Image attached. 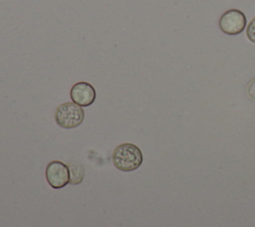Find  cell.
Returning <instances> with one entry per match:
<instances>
[{
	"instance_id": "277c9868",
	"label": "cell",
	"mask_w": 255,
	"mask_h": 227,
	"mask_svg": "<svg viewBox=\"0 0 255 227\" xmlns=\"http://www.w3.org/2000/svg\"><path fill=\"white\" fill-rule=\"evenodd\" d=\"M46 179L54 189H60L70 183V171L67 164L62 161L54 160L46 167Z\"/></svg>"
},
{
	"instance_id": "6da1fadb",
	"label": "cell",
	"mask_w": 255,
	"mask_h": 227,
	"mask_svg": "<svg viewBox=\"0 0 255 227\" xmlns=\"http://www.w3.org/2000/svg\"><path fill=\"white\" fill-rule=\"evenodd\" d=\"M113 163L121 171H132L142 163V153L138 146L132 143L118 145L113 151Z\"/></svg>"
},
{
	"instance_id": "52a82bcc",
	"label": "cell",
	"mask_w": 255,
	"mask_h": 227,
	"mask_svg": "<svg viewBox=\"0 0 255 227\" xmlns=\"http://www.w3.org/2000/svg\"><path fill=\"white\" fill-rule=\"evenodd\" d=\"M245 93H246V96L247 98L252 101V102H255V78L252 79L246 86V89H245Z\"/></svg>"
},
{
	"instance_id": "7a4b0ae2",
	"label": "cell",
	"mask_w": 255,
	"mask_h": 227,
	"mask_svg": "<svg viewBox=\"0 0 255 227\" xmlns=\"http://www.w3.org/2000/svg\"><path fill=\"white\" fill-rule=\"evenodd\" d=\"M85 117L83 108L73 102L60 105L55 112V120L63 128H74L79 126Z\"/></svg>"
},
{
	"instance_id": "8992f818",
	"label": "cell",
	"mask_w": 255,
	"mask_h": 227,
	"mask_svg": "<svg viewBox=\"0 0 255 227\" xmlns=\"http://www.w3.org/2000/svg\"><path fill=\"white\" fill-rule=\"evenodd\" d=\"M70 171V183L71 184H79L83 181L85 176V169L79 162H70L68 164Z\"/></svg>"
},
{
	"instance_id": "5b68a950",
	"label": "cell",
	"mask_w": 255,
	"mask_h": 227,
	"mask_svg": "<svg viewBox=\"0 0 255 227\" xmlns=\"http://www.w3.org/2000/svg\"><path fill=\"white\" fill-rule=\"evenodd\" d=\"M70 97L73 103L81 107H89L96 100V91L91 84L79 82L72 87Z\"/></svg>"
},
{
	"instance_id": "ba28073f",
	"label": "cell",
	"mask_w": 255,
	"mask_h": 227,
	"mask_svg": "<svg viewBox=\"0 0 255 227\" xmlns=\"http://www.w3.org/2000/svg\"><path fill=\"white\" fill-rule=\"evenodd\" d=\"M246 36L252 43H255V17L249 22L246 30Z\"/></svg>"
},
{
	"instance_id": "3957f363",
	"label": "cell",
	"mask_w": 255,
	"mask_h": 227,
	"mask_svg": "<svg viewBox=\"0 0 255 227\" xmlns=\"http://www.w3.org/2000/svg\"><path fill=\"white\" fill-rule=\"evenodd\" d=\"M246 17L238 9H230L221 15L219 19L220 30L227 35L240 34L246 27Z\"/></svg>"
}]
</instances>
